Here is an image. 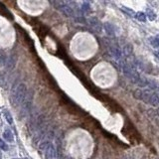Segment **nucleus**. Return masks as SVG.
I'll return each instance as SVG.
<instances>
[{"label": "nucleus", "instance_id": "obj_18", "mask_svg": "<svg viewBox=\"0 0 159 159\" xmlns=\"http://www.w3.org/2000/svg\"><path fill=\"white\" fill-rule=\"evenodd\" d=\"M154 54H155V56H156V57H157V58L159 59V48H158V49H157V50H156V51H155V53H154Z\"/></svg>", "mask_w": 159, "mask_h": 159}, {"label": "nucleus", "instance_id": "obj_8", "mask_svg": "<svg viewBox=\"0 0 159 159\" xmlns=\"http://www.w3.org/2000/svg\"><path fill=\"white\" fill-rule=\"evenodd\" d=\"M103 28L105 29V33H107L109 36L110 37H114L116 36V33H118V29H116V27L113 25V24L109 23V22H107V23L103 24Z\"/></svg>", "mask_w": 159, "mask_h": 159}, {"label": "nucleus", "instance_id": "obj_15", "mask_svg": "<svg viewBox=\"0 0 159 159\" xmlns=\"http://www.w3.org/2000/svg\"><path fill=\"white\" fill-rule=\"evenodd\" d=\"M6 63V55L2 50H0V66L5 65Z\"/></svg>", "mask_w": 159, "mask_h": 159}, {"label": "nucleus", "instance_id": "obj_20", "mask_svg": "<svg viewBox=\"0 0 159 159\" xmlns=\"http://www.w3.org/2000/svg\"><path fill=\"white\" fill-rule=\"evenodd\" d=\"M158 114H159V109H158Z\"/></svg>", "mask_w": 159, "mask_h": 159}, {"label": "nucleus", "instance_id": "obj_14", "mask_svg": "<svg viewBox=\"0 0 159 159\" xmlns=\"http://www.w3.org/2000/svg\"><path fill=\"white\" fill-rule=\"evenodd\" d=\"M150 44L153 46L154 48H159V37H153V38H150Z\"/></svg>", "mask_w": 159, "mask_h": 159}, {"label": "nucleus", "instance_id": "obj_2", "mask_svg": "<svg viewBox=\"0 0 159 159\" xmlns=\"http://www.w3.org/2000/svg\"><path fill=\"white\" fill-rule=\"evenodd\" d=\"M27 96V87L25 84H18L12 90L10 96L11 105L14 107H20Z\"/></svg>", "mask_w": 159, "mask_h": 159}, {"label": "nucleus", "instance_id": "obj_1", "mask_svg": "<svg viewBox=\"0 0 159 159\" xmlns=\"http://www.w3.org/2000/svg\"><path fill=\"white\" fill-rule=\"evenodd\" d=\"M133 96L136 99H139V101L152 105V107H158L159 105V96L156 92L150 90L137 89L133 92Z\"/></svg>", "mask_w": 159, "mask_h": 159}, {"label": "nucleus", "instance_id": "obj_21", "mask_svg": "<svg viewBox=\"0 0 159 159\" xmlns=\"http://www.w3.org/2000/svg\"><path fill=\"white\" fill-rule=\"evenodd\" d=\"M142 159H144V158H142Z\"/></svg>", "mask_w": 159, "mask_h": 159}, {"label": "nucleus", "instance_id": "obj_16", "mask_svg": "<svg viewBox=\"0 0 159 159\" xmlns=\"http://www.w3.org/2000/svg\"><path fill=\"white\" fill-rule=\"evenodd\" d=\"M0 149L4 150V151H7V150L9 149L8 144L7 143H5V141H4L3 139H0Z\"/></svg>", "mask_w": 159, "mask_h": 159}, {"label": "nucleus", "instance_id": "obj_19", "mask_svg": "<svg viewBox=\"0 0 159 159\" xmlns=\"http://www.w3.org/2000/svg\"><path fill=\"white\" fill-rule=\"evenodd\" d=\"M0 159H2V153H1V151H0Z\"/></svg>", "mask_w": 159, "mask_h": 159}, {"label": "nucleus", "instance_id": "obj_7", "mask_svg": "<svg viewBox=\"0 0 159 159\" xmlns=\"http://www.w3.org/2000/svg\"><path fill=\"white\" fill-rule=\"evenodd\" d=\"M109 54L111 55L116 61H121V58H122V52H121L120 48H119L118 45H114V44L109 45Z\"/></svg>", "mask_w": 159, "mask_h": 159}, {"label": "nucleus", "instance_id": "obj_6", "mask_svg": "<svg viewBox=\"0 0 159 159\" xmlns=\"http://www.w3.org/2000/svg\"><path fill=\"white\" fill-rule=\"evenodd\" d=\"M88 23H89L90 28H92L96 33H101V31H103V29L101 22L99 21L98 18H96V17L90 18L89 20H88Z\"/></svg>", "mask_w": 159, "mask_h": 159}, {"label": "nucleus", "instance_id": "obj_3", "mask_svg": "<svg viewBox=\"0 0 159 159\" xmlns=\"http://www.w3.org/2000/svg\"><path fill=\"white\" fill-rule=\"evenodd\" d=\"M122 72L124 74V76L126 78H128L132 83L136 84L138 86L139 82L141 80L140 75L138 74V72L136 71L135 67L132 66L129 63H123L122 64Z\"/></svg>", "mask_w": 159, "mask_h": 159}, {"label": "nucleus", "instance_id": "obj_10", "mask_svg": "<svg viewBox=\"0 0 159 159\" xmlns=\"http://www.w3.org/2000/svg\"><path fill=\"white\" fill-rule=\"evenodd\" d=\"M145 15H146V18H148L150 21H154L156 19V13L152 9H147Z\"/></svg>", "mask_w": 159, "mask_h": 159}, {"label": "nucleus", "instance_id": "obj_11", "mask_svg": "<svg viewBox=\"0 0 159 159\" xmlns=\"http://www.w3.org/2000/svg\"><path fill=\"white\" fill-rule=\"evenodd\" d=\"M81 11L84 13V14H88V13H90V3H88V2L83 3L82 8H81Z\"/></svg>", "mask_w": 159, "mask_h": 159}, {"label": "nucleus", "instance_id": "obj_13", "mask_svg": "<svg viewBox=\"0 0 159 159\" xmlns=\"http://www.w3.org/2000/svg\"><path fill=\"white\" fill-rule=\"evenodd\" d=\"M4 116H5L6 121H7L10 125H12L13 124V118H12V116H11L10 112L8 111V110H5V111H4Z\"/></svg>", "mask_w": 159, "mask_h": 159}, {"label": "nucleus", "instance_id": "obj_9", "mask_svg": "<svg viewBox=\"0 0 159 159\" xmlns=\"http://www.w3.org/2000/svg\"><path fill=\"white\" fill-rule=\"evenodd\" d=\"M3 138H4V141H7V142H13L14 141V135H13L12 131L9 129L4 130Z\"/></svg>", "mask_w": 159, "mask_h": 159}, {"label": "nucleus", "instance_id": "obj_17", "mask_svg": "<svg viewBox=\"0 0 159 159\" xmlns=\"http://www.w3.org/2000/svg\"><path fill=\"white\" fill-rule=\"evenodd\" d=\"M123 52H124V55L126 57H128L130 54H131V52H132V48H131V46L130 45H126L125 46V48L123 49Z\"/></svg>", "mask_w": 159, "mask_h": 159}, {"label": "nucleus", "instance_id": "obj_4", "mask_svg": "<svg viewBox=\"0 0 159 159\" xmlns=\"http://www.w3.org/2000/svg\"><path fill=\"white\" fill-rule=\"evenodd\" d=\"M59 4H60V6H58V8L64 15H66L67 17H75L76 16V11H75L74 7L71 6L69 3L61 2V3H59Z\"/></svg>", "mask_w": 159, "mask_h": 159}, {"label": "nucleus", "instance_id": "obj_5", "mask_svg": "<svg viewBox=\"0 0 159 159\" xmlns=\"http://www.w3.org/2000/svg\"><path fill=\"white\" fill-rule=\"evenodd\" d=\"M42 155L44 156L45 159H56L57 158V150H56V147L54 146V144L49 142L48 146L46 147V149L44 150V152L42 153Z\"/></svg>", "mask_w": 159, "mask_h": 159}, {"label": "nucleus", "instance_id": "obj_12", "mask_svg": "<svg viewBox=\"0 0 159 159\" xmlns=\"http://www.w3.org/2000/svg\"><path fill=\"white\" fill-rule=\"evenodd\" d=\"M134 17H135V18L137 19L138 21H140V22H145V21H146V15H145V13H143V12L135 13Z\"/></svg>", "mask_w": 159, "mask_h": 159}]
</instances>
